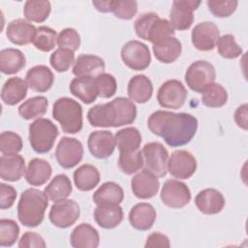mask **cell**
<instances>
[{"instance_id": "obj_1", "label": "cell", "mask_w": 248, "mask_h": 248, "mask_svg": "<svg viewBox=\"0 0 248 248\" xmlns=\"http://www.w3.org/2000/svg\"><path fill=\"white\" fill-rule=\"evenodd\" d=\"M198 124V119L190 113L169 110H156L147 120L149 131L162 138L170 147L189 143L197 133Z\"/></svg>"}, {"instance_id": "obj_2", "label": "cell", "mask_w": 248, "mask_h": 248, "mask_svg": "<svg viewBox=\"0 0 248 248\" xmlns=\"http://www.w3.org/2000/svg\"><path fill=\"white\" fill-rule=\"evenodd\" d=\"M137 117V107L132 100L117 97L105 104L92 107L87 112V120L93 127H120L132 124Z\"/></svg>"}, {"instance_id": "obj_3", "label": "cell", "mask_w": 248, "mask_h": 248, "mask_svg": "<svg viewBox=\"0 0 248 248\" xmlns=\"http://www.w3.org/2000/svg\"><path fill=\"white\" fill-rule=\"evenodd\" d=\"M48 206V198L45 192L29 188L22 192L17 204V218L28 228H36L44 220Z\"/></svg>"}, {"instance_id": "obj_4", "label": "cell", "mask_w": 248, "mask_h": 248, "mask_svg": "<svg viewBox=\"0 0 248 248\" xmlns=\"http://www.w3.org/2000/svg\"><path fill=\"white\" fill-rule=\"evenodd\" d=\"M52 117L66 134H77L82 129V108L74 99L68 97L57 99L52 107Z\"/></svg>"}, {"instance_id": "obj_5", "label": "cell", "mask_w": 248, "mask_h": 248, "mask_svg": "<svg viewBox=\"0 0 248 248\" xmlns=\"http://www.w3.org/2000/svg\"><path fill=\"white\" fill-rule=\"evenodd\" d=\"M29 142L36 153L49 152L58 137L57 126L47 118H37L29 125Z\"/></svg>"}, {"instance_id": "obj_6", "label": "cell", "mask_w": 248, "mask_h": 248, "mask_svg": "<svg viewBox=\"0 0 248 248\" xmlns=\"http://www.w3.org/2000/svg\"><path fill=\"white\" fill-rule=\"evenodd\" d=\"M216 72L214 66L205 60H197L193 62L185 73V81L188 87L202 93L208 85L214 82Z\"/></svg>"}, {"instance_id": "obj_7", "label": "cell", "mask_w": 248, "mask_h": 248, "mask_svg": "<svg viewBox=\"0 0 248 248\" xmlns=\"http://www.w3.org/2000/svg\"><path fill=\"white\" fill-rule=\"evenodd\" d=\"M141 154L144 170L157 177H164L167 174L169 152L161 142L153 141L144 144Z\"/></svg>"}, {"instance_id": "obj_8", "label": "cell", "mask_w": 248, "mask_h": 248, "mask_svg": "<svg viewBox=\"0 0 248 248\" xmlns=\"http://www.w3.org/2000/svg\"><path fill=\"white\" fill-rule=\"evenodd\" d=\"M120 56L123 63L134 71H143L151 62L148 46L137 40L127 42L121 48Z\"/></svg>"}, {"instance_id": "obj_9", "label": "cell", "mask_w": 248, "mask_h": 248, "mask_svg": "<svg viewBox=\"0 0 248 248\" xmlns=\"http://www.w3.org/2000/svg\"><path fill=\"white\" fill-rule=\"evenodd\" d=\"M80 209L78 202L74 200L64 199L51 205L48 218L50 223L59 229H67L73 226L79 218Z\"/></svg>"}, {"instance_id": "obj_10", "label": "cell", "mask_w": 248, "mask_h": 248, "mask_svg": "<svg viewBox=\"0 0 248 248\" xmlns=\"http://www.w3.org/2000/svg\"><path fill=\"white\" fill-rule=\"evenodd\" d=\"M187 98L186 87L180 80L170 79L165 81L157 92V101L164 108H180Z\"/></svg>"}, {"instance_id": "obj_11", "label": "cell", "mask_w": 248, "mask_h": 248, "mask_svg": "<svg viewBox=\"0 0 248 248\" xmlns=\"http://www.w3.org/2000/svg\"><path fill=\"white\" fill-rule=\"evenodd\" d=\"M160 198L162 202L170 208H182L191 201L188 186L176 179H168L163 184Z\"/></svg>"}, {"instance_id": "obj_12", "label": "cell", "mask_w": 248, "mask_h": 248, "mask_svg": "<svg viewBox=\"0 0 248 248\" xmlns=\"http://www.w3.org/2000/svg\"><path fill=\"white\" fill-rule=\"evenodd\" d=\"M83 157L82 143L70 137H63L56 147L55 158L59 166L63 169H72L76 167Z\"/></svg>"}, {"instance_id": "obj_13", "label": "cell", "mask_w": 248, "mask_h": 248, "mask_svg": "<svg viewBox=\"0 0 248 248\" xmlns=\"http://www.w3.org/2000/svg\"><path fill=\"white\" fill-rule=\"evenodd\" d=\"M201 1L176 0L172 2L170 12V22L173 29L183 31L189 29L195 19L193 12L201 5Z\"/></svg>"}, {"instance_id": "obj_14", "label": "cell", "mask_w": 248, "mask_h": 248, "mask_svg": "<svg viewBox=\"0 0 248 248\" xmlns=\"http://www.w3.org/2000/svg\"><path fill=\"white\" fill-rule=\"evenodd\" d=\"M197 166L194 155L183 149L173 151L168 160V171L177 179L190 178L195 173Z\"/></svg>"}, {"instance_id": "obj_15", "label": "cell", "mask_w": 248, "mask_h": 248, "mask_svg": "<svg viewBox=\"0 0 248 248\" xmlns=\"http://www.w3.org/2000/svg\"><path fill=\"white\" fill-rule=\"evenodd\" d=\"M219 38V28L212 21H202L198 23L191 33L193 46L201 51L212 50L216 46Z\"/></svg>"}, {"instance_id": "obj_16", "label": "cell", "mask_w": 248, "mask_h": 248, "mask_svg": "<svg viewBox=\"0 0 248 248\" xmlns=\"http://www.w3.org/2000/svg\"><path fill=\"white\" fill-rule=\"evenodd\" d=\"M87 146L93 157L107 159L112 155L115 149L114 136L107 130L94 131L88 137Z\"/></svg>"}, {"instance_id": "obj_17", "label": "cell", "mask_w": 248, "mask_h": 248, "mask_svg": "<svg viewBox=\"0 0 248 248\" xmlns=\"http://www.w3.org/2000/svg\"><path fill=\"white\" fill-rule=\"evenodd\" d=\"M131 188L138 199L148 200L156 196L160 188V182L156 175L143 170L132 178Z\"/></svg>"}, {"instance_id": "obj_18", "label": "cell", "mask_w": 248, "mask_h": 248, "mask_svg": "<svg viewBox=\"0 0 248 248\" xmlns=\"http://www.w3.org/2000/svg\"><path fill=\"white\" fill-rule=\"evenodd\" d=\"M195 204L202 213L214 215L223 210L226 201L223 194L217 189L206 188L197 194Z\"/></svg>"}, {"instance_id": "obj_19", "label": "cell", "mask_w": 248, "mask_h": 248, "mask_svg": "<svg viewBox=\"0 0 248 248\" xmlns=\"http://www.w3.org/2000/svg\"><path fill=\"white\" fill-rule=\"evenodd\" d=\"M37 32V28L23 18H16L12 20L6 29V36L8 40L17 46H24L33 43Z\"/></svg>"}, {"instance_id": "obj_20", "label": "cell", "mask_w": 248, "mask_h": 248, "mask_svg": "<svg viewBox=\"0 0 248 248\" xmlns=\"http://www.w3.org/2000/svg\"><path fill=\"white\" fill-rule=\"evenodd\" d=\"M156 210L148 202H140L135 204L129 212V223L138 231H148L156 221Z\"/></svg>"}, {"instance_id": "obj_21", "label": "cell", "mask_w": 248, "mask_h": 248, "mask_svg": "<svg viewBox=\"0 0 248 248\" xmlns=\"http://www.w3.org/2000/svg\"><path fill=\"white\" fill-rule=\"evenodd\" d=\"M124 217L123 209L118 203L99 204L94 209V219L99 227L110 230L116 228Z\"/></svg>"}, {"instance_id": "obj_22", "label": "cell", "mask_w": 248, "mask_h": 248, "mask_svg": "<svg viewBox=\"0 0 248 248\" xmlns=\"http://www.w3.org/2000/svg\"><path fill=\"white\" fill-rule=\"evenodd\" d=\"M25 81L31 90L44 93L51 88L54 81V76L48 67L45 65H37L27 71Z\"/></svg>"}, {"instance_id": "obj_23", "label": "cell", "mask_w": 248, "mask_h": 248, "mask_svg": "<svg viewBox=\"0 0 248 248\" xmlns=\"http://www.w3.org/2000/svg\"><path fill=\"white\" fill-rule=\"evenodd\" d=\"M103 58L93 54H81L78 56L73 66V74L76 77L96 78L105 71Z\"/></svg>"}, {"instance_id": "obj_24", "label": "cell", "mask_w": 248, "mask_h": 248, "mask_svg": "<svg viewBox=\"0 0 248 248\" xmlns=\"http://www.w3.org/2000/svg\"><path fill=\"white\" fill-rule=\"evenodd\" d=\"M25 161L21 155H2L0 158V177L2 180L16 182L25 173Z\"/></svg>"}, {"instance_id": "obj_25", "label": "cell", "mask_w": 248, "mask_h": 248, "mask_svg": "<svg viewBox=\"0 0 248 248\" xmlns=\"http://www.w3.org/2000/svg\"><path fill=\"white\" fill-rule=\"evenodd\" d=\"M70 242L75 248H97L100 244V235L93 226L81 223L73 230Z\"/></svg>"}, {"instance_id": "obj_26", "label": "cell", "mask_w": 248, "mask_h": 248, "mask_svg": "<svg viewBox=\"0 0 248 248\" xmlns=\"http://www.w3.org/2000/svg\"><path fill=\"white\" fill-rule=\"evenodd\" d=\"M152 50L158 61L164 64H170L180 56L182 45L175 37H169L153 44Z\"/></svg>"}, {"instance_id": "obj_27", "label": "cell", "mask_w": 248, "mask_h": 248, "mask_svg": "<svg viewBox=\"0 0 248 248\" xmlns=\"http://www.w3.org/2000/svg\"><path fill=\"white\" fill-rule=\"evenodd\" d=\"M127 92L129 99L133 102L147 103L153 94L152 81L144 75H136L129 80Z\"/></svg>"}, {"instance_id": "obj_28", "label": "cell", "mask_w": 248, "mask_h": 248, "mask_svg": "<svg viewBox=\"0 0 248 248\" xmlns=\"http://www.w3.org/2000/svg\"><path fill=\"white\" fill-rule=\"evenodd\" d=\"M28 85L18 77L10 78L4 83L1 90V99L7 106H15L21 102L27 95Z\"/></svg>"}, {"instance_id": "obj_29", "label": "cell", "mask_w": 248, "mask_h": 248, "mask_svg": "<svg viewBox=\"0 0 248 248\" xmlns=\"http://www.w3.org/2000/svg\"><path fill=\"white\" fill-rule=\"evenodd\" d=\"M52 169L50 164L42 158H34L28 163L25 179L31 186H42L50 178Z\"/></svg>"}, {"instance_id": "obj_30", "label": "cell", "mask_w": 248, "mask_h": 248, "mask_svg": "<svg viewBox=\"0 0 248 248\" xmlns=\"http://www.w3.org/2000/svg\"><path fill=\"white\" fill-rule=\"evenodd\" d=\"M69 89L75 97L86 105L92 104L98 97L94 78L77 77L72 79Z\"/></svg>"}, {"instance_id": "obj_31", "label": "cell", "mask_w": 248, "mask_h": 248, "mask_svg": "<svg viewBox=\"0 0 248 248\" xmlns=\"http://www.w3.org/2000/svg\"><path fill=\"white\" fill-rule=\"evenodd\" d=\"M114 140L119 154H129L139 150L141 143V135L136 127H127L116 132Z\"/></svg>"}, {"instance_id": "obj_32", "label": "cell", "mask_w": 248, "mask_h": 248, "mask_svg": "<svg viewBox=\"0 0 248 248\" xmlns=\"http://www.w3.org/2000/svg\"><path fill=\"white\" fill-rule=\"evenodd\" d=\"M26 65L23 52L17 48H4L0 51V71L5 75H15Z\"/></svg>"}, {"instance_id": "obj_33", "label": "cell", "mask_w": 248, "mask_h": 248, "mask_svg": "<svg viewBox=\"0 0 248 248\" xmlns=\"http://www.w3.org/2000/svg\"><path fill=\"white\" fill-rule=\"evenodd\" d=\"M75 186L82 192H88L94 189L100 182V172L96 167L90 164H84L74 171Z\"/></svg>"}, {"instance_id": "obj_34", "label": "cell", "mask_w": 248, "mask_h": 248, "mask_svg": "<svg viewBox=\"0 0 248 248\" xmlns=\"http://www.w3.org/2000/svg\"><path fill=\"white\" fill-rule=\"evenodd\" d=\"M93 202L99 205L104 203H118L124 200V191L120 185L113 181L103 183L93 194Z\"/></svg>"}, {"instance_id": "obj_35", "label": "cell", "mask_w": 248, "mask_h": 248, "mask_svg": "<svg viewBox=\"0 0 248 248\" xmlns=\"http://www.w3.org/2000/svg\"><path fill=\"white\" fill-rule=\"evenodd\" d=\"M73 187L71 180L66 174L55 175L44 190L48 200L52 202L67 199L71 195Z\"/></svg>"}, {"instance_id": "obj_36", "label": "cell", "mask_w": 248, "mask_h": 248, "mask_svg": "<svg viewBox=\"0 0 248 248\" xmlns=\"http://www.w3.org/2000/svg\"><path fill=\"white\" fill-rule=\"evenodd\" d=\"M48 107V101L45 96L29 98L18 107V114L24 120H31L43 116Z\"/></svg>"}, {"instance_id": "obj_37", "label": "cell", "mask_w": 248, "mask_h": 248, "mask_svg": "<svg viewBox=\"0 0 248 248\" xmlns=\"http://www.w3.org/2000/svg\"><path fill=\"white\" fill-rule=\"evenodd\" d=\"M51 11L49 1L28 0L23 7V15L27 21L41 23L46 20Z\"/></svg>"}, {"instance_id": "obj_38", "label": "cell", "mask_w": 248, "mask_h": 248, "mask_svg": "<svg viewBox=\"0 0 248 248\" xmlns=\"http://www.w3.org/2000/svg\"><path fill=\"white\" fill-rule=\"evenodd\" d=\"M201 94L202 103L207 108H221L228 101L227 90L219 83H211Z\"/></svg>"}, {"instance_id": "obj_39", "label": "cell", "mask_w": 248, "mask_h": 248, "mask_svg": "<svg viewBox=\"0 0 248 248\" xmlns=\"http://www.w3.org/2000/svg\"><path fill=\"white\" fill-rule=\"evenodd\" d=\"M57 36L54 29L47 26H40L37 28L33 45L37 49L43 52H48L57 45Z\"/></svg>"}, {"instance_id": "obj_40", "label": "cell", "mask_w": 248, "mask_h": 248, "mask_svg": "<svg viewBox=\"0 0 248 248\" xmlns=\"http://www.w3.org/2000/svg\"><path fill=\"white\" fill-rule=\"evenodd\" d=\"M174 33V29L168 19L158 17L153 22L148 31L147 41H149L152 44H155L166 38L173 37Z\"/></svg>"}, {"instance_id": "obj_41", "label": "cell", "mask_w": 248, "mask_h": 248, "mask_svg": "<svg viewBox=\"0 0 248 248\" xmlns=\"http://www.w3.org/2000/svg\"><path fill=\"white\" fill-rule=\"evenodd\" d=\"M75 61L74 51L62 47L54 50L49 57L50 66L58 73L67 72Z\"/></svg>"}, {"instance_id": "obj_42", "label": "cell", "mask_w": 248, "mask_h": 248, "mask_svg": "<svg viewBox=\"0 0 248 248\" xmlns=\"http://www.w3.org/2000/svg\"><path fill=\"white\" fill-rule=\"evenodd\" d=\"M216 46L219 54L225 59H235L242 54V48L237 45L234 36L232 34L220 36Z\"/></svg>"}, {"instance_id": "obj_43", "label": "cell", "mask_w": 248, "mask_h": 248, "mask_svg": "<svg viewBox=\"0 0 248 248\" xmlns=\"http://www.w3.org/2000/svg\"><path fill=\"white\" fill-rule=\"evenodd\" d=\"M23 147L22 139L12 131L2 132L0 135V151L3 155H15Z\"/></svg>"}, {"instance_id": "obj_44", "label": "cell", "mask_w": 248, "mask_h": 248, "mask_svg": "<svg viewBox=\"0 0 248 248\" xmlns=\"http://www.w3.org/2000/svg\"><path fill=\"white\" fill-rule=\"evenodd\" d=\"M118 168L125 174H133L143 167V158L141 151L138 150L129 154H119Z\"/></svg>"}, {"instance_id": "obj_45", "label": "cell", "mask_w": 248, "mask_h": 248, "mask_svg": "<svg viewBox=\"0 0 248 248\" xmlns=\"http://www.w3.org/2000/svg\"><path fill=\"white\" fill-rule=\"evenodd\" d=\"M19 227L16 221L11 219L0 220V246L11 247L17 240Z\"/></svg>"}, {"instance_id": "obj_46", "label": "cell", "mask_w": 248, "mask_h": 248, "mask_svg": "<svg viewBox=\"0 0 248 248\" xmlns=\"http://www.w3.org/2000/svg\"><path fill=\"white\" fill-rule=\"evenodd\" d=\"M98 96L104 99L111 98L117 90V81L115 78L108 73H102L94 78Z\"/></svg>"}, {"instance_id": "obj_47", "label": "cell", "mask_w": 248, "mask_h": 248, "mask_svg": "<svg viewBox=\"0 0 248 248\" xmlns=\"http://www.w3.org/2000/svg\"><path fill=\"white\" fill-rule=\"evenodd\" d=\"M115 17L123 20L132 19L138 12V2L134 0L112 1V11Z\"/></svg>"}, {"instance_id": "obj_48", "label": "cell", "mask_w": 248, "mask_h": 248, "mask_svg": "<svg viewBox=\"0 0 248 248\" xmlns=\"http://www.w3.org/2000/svg\"><path fill=\"white\" fill-rule=\"evenodd\" d=\"M207 8L209 12L216 17H229L231 16L236 10L238 6V2L235 0L230 1H216L209 0L206 1Z\"/></svg>"}, {"instance_id": "obj_49", "label": "cell", "mask_w": 248, "mask_h": 248, "mask_svg": "<svg viewBox=\"0 0 248 248\" xmlns=\"http://www.w3.org/2000/svg\"><path fill=\"white\" fill-rule=\"evenodd\" d=\"M57 46L75 52L80 46V36L78 32L70 27L63 29L57 36Z\"/></svg>"}, {"instance_id": "obj_50", "label": "cell", "mask_w": 248, "mask_h": 248, "mask_svg": "<svg viewBox=\"0 0 248 248\" xmlns=\"http://www.w3.org/2000/svg\"><path fill=\"white\" fill-rule=\"evenodd\" d=\"M158 17L160 16L155 13H145V14H142L140 16H139L134 24V28L137 36L140 39L147 41L148 31L151 25L153 24V22Z\"/></svg>"}, {"instance_id": "obj_51", "label": "cell", "mask_w": 248, "mask_h": 248, "mask_svg": "<svg viewBox=\"0 0 248 248\" xmlns=\"http://www.w3.org/2000/svg\"><path fill=\"white\" fill-rule=\"evenodd\" d=\"M46 246L42 235L35 232H26L18 241L19 248H45Z\"/></svg>"}, {"instance_id": "obj_52", "label": "cell", "mask_w": 248, "mask_h": 248, "mask_svg": "<svg viewBox=\"0 0 248 248\" xmlns=\"http://www.w3.org/2000/svg\"><path fill=\"white\" fill-rule=\"evenodd\" d=\"M16 199V189L8 184H0V208L8 209L12 207Z\"/></svg>"}, {"instance_id": "obj_53", "label": "cell", "mask_w": 248, "mask_h": 248, "mask_svg": "<svg viewBox=\"0 0 248 248\" xmlns=\"http://www.w3.org/2000/svg\"><path fill=\"white\" fill-rule=\"evenodd\" d=\"M144 247L145 248H154V247L169 248L170 247V242L169 237L166 234L161 233L159 232H154L147 236Z\"/></svg>"}, {"instance_id": "obj_54", "label": "cell", "mask_w": 248, "mask_h": 248, "mask_svg": "<svg viewBox=\"0 0 248 248\" xmlns=\"http://www.w3.org/2000/svg\"><path fill=\"white\" fill-rule=\"evenodd\" d=\"M234 122L235 124L246 131L248 129V121H247V104L240 105L235 112H234Z\"/></svg>"}, {"instance_id": "obj_55", "label": "cell", "mask_w": 248, "mask_h": 248, "mask_svg": "<svg viewBox=\"0 0 248 248\" xmlns=\"http://www.w3.org/2000/svg\"><path fill=\"white\" fill-rule=\"evenodd\" d=\"M92 5L101 13H110L112 11V1H92Z\"/></svg>"}]
</instances>
